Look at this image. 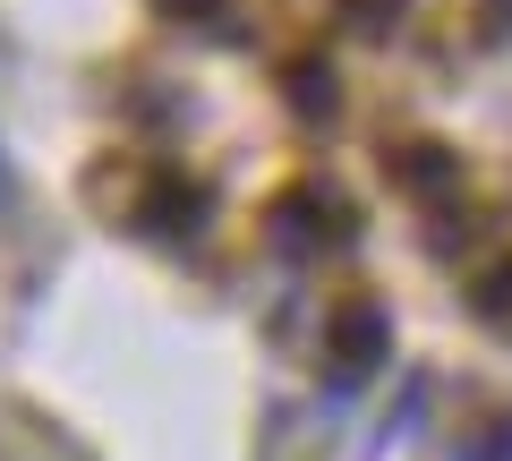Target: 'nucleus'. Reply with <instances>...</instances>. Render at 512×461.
<instances>
[{"label": "nucleus", "instance_id": "nucleus-3", "mask_svg": "<svg viewBox=\"0 0 512 461\" xmlns=\"http://www.w3.org/2000/svg\"><path fill=\"white\" fill-rule=\"evenodd\" d=\"M171 18H222V0H163Z\"/></svg>", "mask_w": 512, "mask_h": 461}, {"label": "nucleus", "instance_id": "nucleus-2", "mask_svg": "<svg viewBox=\"0 0 512 461\" xmlns=\"http://www.w3.org/2000/svg\"><path fill=\"white\" fill-rule=\"evenodd\" d=\"M350 9V26H367V35H384V26H393V9H402V0H342Z\"/></svg>", "mask_w": 512, "mask_h": 461}, {"label": "nucleus", "instance_id": "nucleus-1", "mask_svg": "<svg viewBox=\"0 0 512 461\" xmlns=\"http://www.w3.org/2000/svg\"><path fill=\"white\" fill-rule=\"evenodd\" d=\"M376 359H384V308L359 291L342 316H333V368H342V376H367Z\"/></svg>", "mask_w": 512, "mask_h": 461}]
</instances>
